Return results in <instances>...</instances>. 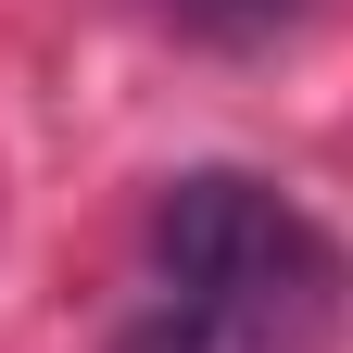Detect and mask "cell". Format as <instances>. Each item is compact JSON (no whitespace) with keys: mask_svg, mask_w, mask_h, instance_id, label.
I'll use <instances>...</instances> for the list:
<instances>
[{"mask_svg":"<svg viewBox=\"0 0 353 353\" xmlns=\"http://www.w3.org/2000/svg\"><path fill=\"white\" fill-rule=\"evenodd\" d=\"M164 13L190 26V38H228V51H252V38H278L303 0H164Z\"/></svg>","mask_w":353,"mask_h":353,"instance_id":"obj_2","label":"cell"},{"mask_svg":"<svg viewBox=\"0 0 353 353\" xmlns=\"http://www.w3.org/2000/svg\"><path fill=\"white\" fill-rule=\"evenodd\" d=\"M152 278H164V316L214 328L228 353H316L341 328L353 265H341V240L278 190V176L190 164L152 202Z\"/></svg>","mask_w":353,"mask_h":353,"instance_id":"obj_1","label":"cell"}]
</instances>
